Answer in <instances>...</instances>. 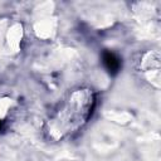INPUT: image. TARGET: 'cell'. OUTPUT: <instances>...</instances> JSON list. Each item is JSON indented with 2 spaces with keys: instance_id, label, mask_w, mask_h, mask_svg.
Listing matches in <instances>:
<instances>
[{
  "instance_id": "obj_1",
  "label": "cell",
  "mask_w": 161,
  "mask_h": 161,
  "mask_svg": "<svg viewBox=\"0 0 161 161\" xmlns=\"http://www.w3.org/2000/svg\"><path fill=\"white\" fill-rule=\"evenodd\" d=\"M96 96L89 88L70 92L54 109L45 125V132L52 140H62L77 132L93 113Z\"/></svg>"
},
{
  "instance_id": "obj_2",
  "label": "cell",
  "mask_w": 161,
  "mask_h": 161,
  "mask_svg": "<svg viewBox=\"0 0 161 161\" xmlns=\"http://www.w3.org/2000/svg\"><path fill=\"white\" fill-rule=\"evenodd\" d=\"M102 62L106 67V69L108 70L109 74L114 75L119 72L121 69V59L112 52L109 50H104L102 54Z\"/></svg>"
},
{
  "instance_id": "obj_3",
  "label": "cell",
  "mask_w": 161,
  "mask_h": 161,
  "mask_svg": "<svg viewBox=\"0 0 161 161\" xmlns=\"http://www.w3.org/2000/svg\"><path fill=\"white\" fill-rule=\"evenodd\" d=\"M1 130H3V122L0 121V131H1Z\"/></svg>"
}]
</instances>
